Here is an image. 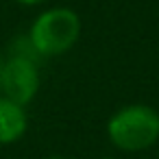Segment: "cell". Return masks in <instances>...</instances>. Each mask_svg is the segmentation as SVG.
Segmentation results:
<instances>
[{"instance_id": "1", "label": "cell", "mask_w": 159, "mask_h": 159, "mask_svg": "<svg viewBox=\"0 0 159 159\" xmlns=\"http://www.w3.org/2000/svg\"><path fill=\"white\" fill-rule=\"evenodd\" d=\"M111 144L124 152H142L159 142V111L150 105L120 107L107 122Z\"/></svg>"}, {"instance_id": "2", "label": "cell", "mask_w": 159, "mask_h": 159, "mask_svg": "<svg viewBox=\"0 0 159 159\" xmlns=\"http://www.w3.org/2000/svg\"><path fill=\"white\" fill-rule=\"evenodd\" d=\"M79 37L81 18L74 9L68 7H50L42 11L29 29V39L42 59L66 55L74 48Z\"/></svg>"}, {"instance_id": "3", "label": "cell", "mask_w": 159, "mask_h": 159, "mask_svg": "<svg viewBox=\"0 0 159 159\" xmlns=\"http://www.w3.org/2000/svg\"><path fill=\"white\" fill-rule=\"evenodd\" d=\"M39 61L29 57L9 55L2 59L0 72V96H5L22 107L31 105L39 92Z\"/></svg>"}, {"instance_id": "4", "label": "cell", "mask_w": 159, "mask_h": 159, "mask_svg": "<svg viewBox=\"0 0 159 159\" xmlns=\"http://www.w3.org/2000/svg\"><path fill=\"white\" fill-rule=\"evenodd\" d=\"M29 129V113L26 107L0 96V144L9 146L24 137Z\"/></svg>"}, {"instance_id": "5", "label": "cell", "mask_w": 159, "mask_h": 159, "mask_svg": "<svg viewBox=\"0 0 159 159\" xmlns=\"http://www.w3.org/2000/svg\"><path fill=\"white\" fill-rule=\"evenodd\" d=\"M16 2L22 5V7H39V5L48 2V0H16Z\"/></svg>"}, {"instance_id": "6", "label": "cell", "mask_w": 159, "mask_h": 159, "mask_svg": "<svg viewBox=\"0 0 159 159\" xmlns=\"http://www.w3.org/2000/svg\"><path fill=\"white\" fill-rule=\"evenodd\" d=\"M42 159H68V157H63V155H48V157H42Z\"/></svg>"}, {"instance_id": "7", "label": "cell", "mask_w": 159, "mask_h": 159, "mask_svg": "<svg viewBox=\"0 0 159 159\" xmlns=\"http://www.w3.org/2000/svg\"><path fill=\"white\" fill-rule=\"evenodd\" d=\"M98 159H116V157H98Z\"/></svg>"}, {"instance_id": "8", "label": "cell", "mask_w": 159, "mask_h": 159, "mask_svg": "<svg viewBox=\"0 0 159 159\" xmlns=\"http://www.w3.org/2000/svg\"><path fill=\"white\" fill-rule=\"evenodd\" d=\"M0 72H2V57H0Z\"/></svg>"}]
</instances>
